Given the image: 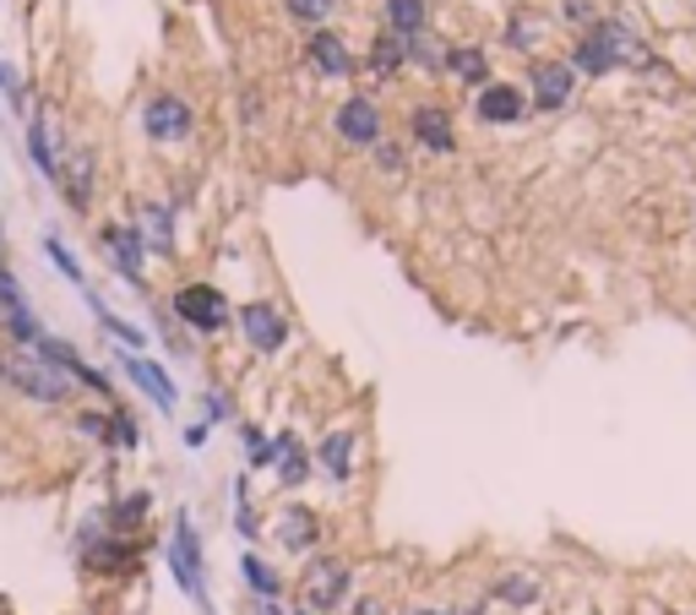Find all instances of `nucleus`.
<instances>
[{
    "instance_id": "nucleus-1",
    "label": "nucleus",
    "mask_w": 696,
    "mask_h": 615,
    "mask_svg": "<svg viewBox=\"0 0 696 615\" xmlns=\"http://www.w3.org/2000/svg\"><path fill=\"white\" fill-rule=\"evenodd\" d=\"M0 381H11L33 403H66L71 398V376L60 365H49L38 349H5L0 354Z\"/></svg>"
},
{
    "instance_id": "nucleus-2",
    "label": "nucleus",
    "mask_w": 696,
    "mask_h": 615,
    "mask_svg": "<svg viewBox=\"0 0 696 615\" xmlns=\"http://www.w3.org/2000/svg\"><path fill=\"white\" fill-rule=\"evenodd\" d=\"M577 71H587V77H598V71H609V66H648V49H642V38L626 27V22H598L582 44H577Z\"/></svg>"
},
{
    "instance_id": "nucleus-3",
    "label": "nucleus",
    "mask_w": 696,
    "mask_h": 615,
    "mask_svg": "<svg viewBox=\"0 0 696 615\" xmlns=\"http://www.w3.org/2000/svg\"><path fill=\"white\" fill-rule=\"evenodd\" d=\"M169 572H174V583H180L196 605H207V561H202V539H196V523H191V517H174Z\"/></svg>"
},
{
    "instance_id": "nucleus-4",
    "label": "nucleus",
    "mask_w": 696,
    "mask_h": 615,
    "mask_svg": "<svg viewBox=\"0 0 696 615\" xmlns=\"http://www.w3.org/2000/svg\"><path fill=\"white\" fill-rule=\"evenodd\" d=\"M349 583H354V572L343 561H332V556L310 561L305 567V611H338L349 600Z\"/></svg>"
},
{
    "instance_id": "nucleus-5",
    "label": "nucleus",
    "mask_w": 696,
    "mask_h": 615,
    "mask_svg": "<svg viewBox=\"0 0 696 615\" xmlns=\"http://www.w3.org/2000/svg\"><path fill=\"white\" fill-rule=\"evenodd\" d=\"M174 316H180L185 327H196V332H224V327H229V300H224L213 284H185V289L174 295Z\"/></svg>"
},
{
    "instance_id": "nucleus-6",
    "label": "nucleus",
    "mask_w": 696,
    "mask_h": 615,
    "mask_svg": "<svg viewBox=\"0 0 696 615\" xmlns=\"http://www.w3.org/2000/svg\"><path fill=\"white\" fill-rule=\"evenodd\" d=\"M141 126H147L152 143H180V137H191V104L163 93V99H152V104L141 110Z\"/></svg>"
},
{
    "instance_id": "nucleus-7",
    "label": "nucleus",
    "mask_w": 696,
    "mask_h": 615,
    "mask_svg": "<svg viewBox=\"0 0 696 615\" xmlns=\"http://www.w3.org/2000/svg\"><path fill=\"white\" fill-rule=\"evenodd\" d=\"M240 332H246V343H251V349L273 354V349H283V338H288V321H283V310H278V306L256 300V306L240 310Z\"/></svg>"
},
{
    "instance_id": "nucleus-8",
    "label": "nucleus",
    "mask_w": 696,
    "mask_h": 615,
    "mask_svg": "<svg viewBox=\"0 0 696 615\" xmlns=\"http://www.w3.org/2000/svg\"><path fill=\"white\" fill-rule=\"evenodd\" d=\"M338 137L354 143V148H376V143H381V110H376L370 99H349V104L338 110Z\"/></svg>"
},
{
    "instance_id": "nucleus-9",
    "label": "nucleus",
    "mask_w": 696,
    "mask_h": 615,
    "mask_svg": "<svg viewBox=\"0 0 696 615\" xmlns=\"http://www.w3.org/2000/svg\"><path fill=\"white\" fill-rule=\"evenodd\" d=\"M571 82H577V71L566 60H534V104L539 110L571 104Z\"/></svg>"
},
{
    "instance_id": "nucleus-10",
    "label": "nucleus",
    "mask_w": 696,
    "mask_h": 615,
    "mask_svg": "<svg viewBox=\"0 0 696 615\" xmlns=\"http://www.w3.org/2000/svg\"><path fill=\"white\" fill-rule=\"evenodd\" d=\"M104 251H110L115 273H121L126 284H137V278H141V235H137V229L110 224V229H104Z\"/></svg>"
},
{
    "instance_id": "nucleus-11",
    "label": "nucleus",
    "mask_w": 696,
    "mask_h": 615,
    "mask_svg": "<svg viewBox=\"0 0 696 615\" xmlns=\"http://www.w3.org/2000/svg\"><path fill=\"white\" fill-rule=\"evenodd\" d=\"M121 365H126V376L137 381V387L147 392V398H152V403H158V409H174V381H169V376H163L152 360H141V354H126Z\"/></svg>"
},
{
    "instance_id": "nucleus-12",
    "label": "nucleus",
    "mask_w": 696,
    "mask_h": 615,
    "mask_svg": "<svg viewBox=\"0 0 696 615\" xmlns=\"http://www.w3.org/2000/svg\"><path fill=\"white\" fill-rule=\"evenodd\" d=\"M310 60H316V71H321V77H349V66H354L349 38H338V33H327V27L310 38Z\"/></svg>"
},
{
    "instance_id": "nucleus-13",
    "label": "nucleus",
    "mask_w": 696,
    "mask_h": 615,
    "mask_svg": "<svg viewBox=\"0 0 696 615\" xmlns=\"http://www.w3.org/2000/svg\"><path fill=\"white\" fill-rule=\"evenodd\" d=\"M473 110H479V121H490V126H512V121L523 115V93L501 82V88H484Z\"/></svg>"
},
{
    "instance_id": "nucleus-14",
    "label": "nucleus",
    "mask_w": 696,
    "mask_h": 615,
    "mask_svg": "<svg viewBox=\"0 0 696 615\" xmlns=\"http://www.w3.org/2000/svg\"><path fill=\"white\" fill-rule=\"evenodd\" d=\"M414 137L430 148V153H452L457 143H452V121H446V110H435V104H419L414 110Z\"/></svg>"
},
{
    "instance_id": "nucleus-15",
    "label": "nucleus",
    "mask_w": 696,
    "mask_h": 615,
    "mask_svg": "<svg viewBox=\"0 0 696 615\" xmlns=\"http://www.w3.org/2000/svg\"><path fill=\"white\" fill-rule=\"evenodd\" d=\"M278 545H283V550H294V556H305V550L316 545V512L288 506V512L278 517Z\"/></svg>"
},
{
    "instance_id": "nucleus-16",
    "label": "nucleus",
    "mask_w": 696,
    "mask_h": 615,
    "mask_svg": "<svg viewBox=\"0 0 696 615\" xmlns=\"http://www.w3.org/2000/svg\"><path fill=\"white\" fill-rule=\"evenodd\" d=\"M321 468H327L338 485L354 474V431H332V436L321 442Z\"/></svg>"
},
{
    "instance_id": "nucleus-17",
    "label": "nucleus",
    "mask_w": 696,
    "mask_h": 615,
    "mask_svg": "<svg viewBox=\"0 0 696 615\" xmlns=\"http://www.w3.org/2000/svg\"><path fill=\"white\" fill-rule=\"evenodd\" d=\"M141 246H152V251H174V218H169V207H141Z\"/></svg>"
},
{
    "instance_id": "nucleus-18",
    "label": "nucleus",
    "mask_w": 696,
    "mask_h": 615,
    "mask_svg": "<svg viewBox=\"0 0 696 615\" xmlns=\"http://www.w3.org/2000/svg\"><path fill=\"white\" fill-rule=\"evenodd\" d=\"M387 27H392V38H419L424 33V0H387Z\"/></svg>"
},
{
    "instance_id": "nucleus-19",
    "label": "nucleus",
    "mask_w": 696,
    "mask_h": 615,
    "mask_svg": "<svg viewBox=\"0 0 696 615\" xmlns=\"http://www.w3.org/2000/svg\"><path fill=\"white\" fill-rule=\"evenodd\" d=\"M27 153H33V163H38L49 180H60V158H55V137H49V121H44V115L27 126Z\"/></svg>"
},
{
    "instance_id": "nucleus-20",
    "label": "nucleus",
    "mask_w": 696,
    "mask_h": 615,
    "mask_svg": "<svg viewBox=\"0 0 696 615\" xmlns=\"http://www.w3.org/2000/svg\"><path fill=\"white\" fill-rule=\"evenodd\" d=\"M240 572H246V583H251L262 600H278V572H273L262 556H246V561H240Z\"/></svg>"
},
{
    "instance_id": "nucleus-21",
    "label": "nucleus",
    "mask_w": 696,
    "mask_h": 615,
    "mask_svg": "<svg viewBox=\"0 0 696 615\" xmlns=\"http://www.w3.org/2000/svg\"><path fill=\"white\" fill-rule=\"evenodd\" d=\"M446 66H452L463 82H484V71H490L484 49H452V55H446Z\"/></svg>"
},
{
    "instance_id": "nucleus-22",
    "label": "nucleus",
    "mask_w": 696,
    "mask_h": 615,
    "mask_svg": "<svg viewBox=\"0 0 696 615\" xmlns=\"http://www.w3.org/2000/svg\"><path fill=\"white\" fill-rule=\"evenodd\" d=\"M88 306L99 310V321H104V327H110V332H115L121 343H132V349H141V327H132V321H121V316H115V310L104 306V300H99L93 289H88Z\"/></svg>"
},
{
    "instance_id": "nucleus-23",
    "label": "nucleus",
    "mask_w": 696,
    "mask_h": 615,
    "mask_svg": "<svg viewBox=\"0 0 696 615\" xmlns=\"http://www.w3.org/2000/svg\"><path fill=\"white\" fill-rule=\"evenodd\" d=\"M283 5H288L294 22H310V27H321V22L338 11V0H283Z\"/></svg>"
},
{
    "instance_id": "nucleus-24",
    "label": "nucleus",
    "mask_w": 696,
    "mask_h": 615,
    "mask_svg": "<svg viewBox=\"0 0 696 615\" xmlns=\"http://www.w3.org/2000/svg\"><path fill=\"white\" fill-rule=\"evenodd\" d=\"M409 55H419V66H430V71L446 66V44H441V38H424V33L409 38Z\"/></svg>"
},
{
    "instance_id": "nucleus-25",
    "label": "nucleus",
    "mask_w": 696,
    "mask_h": 615,
    "mask_svg": "<svg viewBox=\"0 0 696 615\" xmlns=\"http://www.w3.org/2000/svg\"><path fill=\"white\" fill-rule=\"evenodd\" d=\"M501 600H506V605H534V600H539V583L517 572V578H506V583H501Z\"/></svg>"
},
{
    "instance_id": "nucleus-26",
    "label": "nucleus",
    "mask_w": 696,
    "mask_h": 615,
    "mask_svg": "<svg viewBox=\"0 0 696 615\" xmlns=\"http://www.w3.org/2000/svg\"><path fill=\"white\" fill-rule=\"evenodd\" d=\"M403 55H409V44H403V38H376V71H398V66H403Z\"/></svg>"
},
{
    "instance_id": "nucleus-27",
    "label": "nucleus",
    "mask_w": 696,
    "mask_h": 615,
    "mask_svg": "<svg viewBox=\"0 0 696 615\" xmlns=\"http://www.w3.org/2000/svg\"><path fill=\"white\" fill-rule=\"evenodd\" d=\"M283 485H299V479H305V474H310V458H305V453H299V447H294V442H288V447H283Z\"/></svg>"
},
{
    "instance_id": "nucleus-28",
    "label": "nucleus",
    "mask_w": 696,
    "mask_h": 615,
    "mask_svg": "<svg viewBox=\"0 0 696 615\" xmlns=\"http://www.w3.org/2000/svg\"><path fill=\"white\" fill-rule=\"evenodd\" d=\"M44 251H49V257H55V267H60V273H66V278H71V284H77V289H88V278H82V267H77V262H71V251H66V246H60V240H44Z\"/></svg>"
},
{
    "instance_id": "nucleus-29",
    "label": "nucleus",
    "mask_w": 696,
    "mask_h": 615,
    "mask_svg": "<svg viewBox=\"0 0 696 615\" xmlns=\"http://www.w3.org/2000/svg\"><path fill=\"white\" fill-rule=\"evenodd\" d=\"M141 517H147V496H132V501H121V506H115V534L137 528Z\"/></svg>"
},
{
    "instance_id": "nucleus-30",
    "label": "nucleus",
    "mask_w": 696,
    "mask_h": 615,
    "mask_svg": "<svg viewBox=\"0 0 696 615\" xmlns=\"http://www.w3.org/2000/svg\"><path fill=\"white\" fill-rule=\"evenodd\" d=\"M110 442H115V447H137V442H141L137 420H132V414H121V409H115V420H110Z\"/></svg>"
},
{
    "instance_id": "nucleus-31",
    "label": "nucleus",
    "mask_w": 696,
    "mask_h": 615,
    "mask_svg": "<svg viewBox=\"0 0 696 615\" xmlns=\"http://www.w3.org/2000/svg\"><path fill=\"white\" fill-rule=\"evenodd\" d=\"M506 38H512V44H517V49H534V44H539V22H534V16H528V11H523V16H517V22H512V33H506Z\"/></svg>"
},
{
    "instance_id": "nucleus-32",
    "label": "nucleus",
    "mask_w": 696,
    "mask_h": 615,
    "mask_svg": "<svg viewBox=\"0 0 696 615\" xmlns=\"http://www.w3.org/2000/svg\"><path fill=\"white\" fill-rule=\"evenodd\" d=\"M0 88H5V99H22V77H16V66L0 55Z\"/></svg>"
},
{
    "instance_id": "nucleus-33",
    "label": "nucleus",
    "mask_w": 696,
    "mask_h": 615,
    "mask_svg": "<svg viewBox=\"0 0 696 615\" xmlns=\"http://www.w3.org/2000/svg\"><path fill=\"white\" fill-rule=\"evenodd\" d=\"M202 409H207V420H229V398H224V392H207Z\"/></svg>"
},
{
    "instance_id": "nucleus-34",
    "label": "nucleus",
    "mask_w": 696,
    "mask_h": 615,
    "mask_svg": "<svg viewBox=\"0 0 696 615\" xmlns=\"http://www.w3.org/2000/svg\"><path fill=\"white\" fill-rule=\"evenodd\" d=\"M82 431H88V436H104V442H110V420H99V414H82Z\"/></svg>"
},
{
    "instance_id": "nucleus-35",
    "label": "nucleus",
    "mask_w": 696,
    "mask_h": 615,
    "mask_svg": "<svg viewBox=\"0 0 696 615\" xmlns=\"http://www.w3.org/2000/svg\"><path fill=\"white\" fill-rule=\"evenodd\" d=\"M376 158H381V169H392V174L403 169V153H398V148H381V143H376Z\"/></svg>"
},
{
    "instance_id": "nucleus-36",
    "label": "nucleus",
    "mask_w": 696,
    "mask_h": 615,
    "mask_svg": "<svg viewBox=\"0 0 696 615\" xmlns=\"http://www.w3.org/2000/svg\"><path fill=\"white\" fill-rule=\"evenodd\" d=\"M354 615H381V605H360V611Z\"/></svg>"
},
{
    "instance_id": "nucleus-37",
    "label": "nucleus",
    "mask_w": 696,
    "mask_h": 615,
    "mask_svg": "<svg viewBox=\"0 0 696 615\" xmlns=\"http://www.w3.org/2000/svg\"><path fill=\"white\" fill-rule=\"evenodd\" d=\"M419 615H441V611H419Z\"/></svg>"
}]
</instances>
